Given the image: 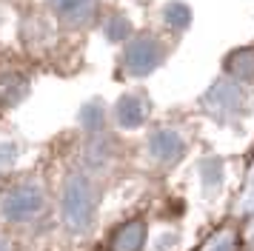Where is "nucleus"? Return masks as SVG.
<instances>
[{
    "label": "nucleus",
    "instance_id": "nucleus-1",
    "mask_svg": "<svg viewBox=\"0 0 254 251\" xmlns=\"http://www.w3.org/2000/svg\"><path fill=\"white\" fill-rule=\"evenodd\" d=\"M63 220L71 231H86L97 217V191L89 177L74 174L63 186V200H60Z\"/></svg>",
    "mask_w": 254,
    "mask_h": 251
},
{
    "label": "nucleus",
    "instance_id": "nucleus-2",
    "mask_svg": "<svg viewBox=\"0 0 254 251\" xmlns=\"http://www.w3.org/2000/svg\"><path fill=\"white\" fill-rule=\"evenodd\" d=\"M46 208V197H43V188L35 186V183H17L12 186L3 203H0V214L3 220H9L14 226H23V223H32L43 214Z\"/></svg>",
    "mask_w": 254,
    "mask_h": 251
},
{
    "label": "nucleus",
    "instance_id": "nucleus-3",
    "mask_svg": "<svg viewBox=\"0 0 254 251\" xmlns=\"http://www.w3.org/2000/svg\"><path fill=\"white\" fill-rule=\"evenodd\" d=\"M157 60H160V49H157V43H151L149 37L137 40V43L128 49V55H126L128 68H131V71H137V74L151 71V68L157 66Z\"/></svg>",
    "mask_w": 254,
    "mask_h": 251
},
{
    "label": "nucleus",
    "instance_id": "nucleus-4",
    "mask_svg": "<svg viewBox=\"0 0 254 251\" xmlns=\"http://www.w3.org/2000/svg\"><path fill=\"white\" fill-rule=\"evenodd\" d=\"M146 243V223L131 220L123 228H117L112 237V251H140Z\"/></svg>",
    "mask_w": 254,
    "mask_h": 251
},
{
    "label": "nucleus",
    "instance_id": "nucleus-5",
    "mask_svg": "<svg viewBox=\"0 0 254 251\" xmlns=\"http://www.w3.org/2000/svg\"><path fill=\"white\" fill-rule=\"evenodd\" d=\"M151 151H154L160 160L174 163V160H177V154L183 151V140H180L177 134H172V131H157V134H154V140H151Z\"/></svg>",
    "mask_w": 254,
    "mask_h": 251
},
{
    "label": "nucleus",
    "instance_id": "nucleus-6",
    "mask_svg": "<svg viewBox=\"0 0 254 251\" xmlns=\"http://www.w3.org/2000/svg\"><path fill=\"white\" fill-rule=\"evenodd\" d=\"M143 117H146V109H143L140 97H123L117 103V120L123 126H137Z\"/></svg>",
    "mask_w": 254,
    "mask_h": 251
},
{
    "label": "nucleus",
    "instance_id": "nucleus-7",
    "mask_svg": "<svg viewBox=\"0 0 254 251\" xmlns=\"http://www.w3.org/2000/svg\"><path fill=\"white\" fill-rule=\"evenodd\" d=\"M92 6V0H58V9L63 14H74V17H80L83 11H89Z\"/></svg>",
    "mask_w": 254,
    "mask_h": 251
},
{
    "label": "nucleus",
    "instance_id": "nucleus-8",
    "mask_svg": "<svg viewBox=\"0 0 254 251\" xmlns=\"http://www.w3.org/2000/svg\"><path fill=\"white\" fill-rule=\"evenodd\" d=\"M0 251H12V249H9V243H6L3 237H0Z\"/></svg>",
    "mask_w": 254,
    "mask_h": 251
},
{
    "label": "nucleus",
    "instance_id": "nucleus-9",
    "mask_svg": "<svg viewBox=\"0 0 254 251\" xmlns=\"http://www.w3.org/2000/svg\"><path fill=\"white\" fill-rule=\"evenodd\" d=\"M217 251H231V249H229V246H220V249H217Z\"/></svg>",
    "mask_w": 254,
    "mask_h": 251
}]
</instances>
